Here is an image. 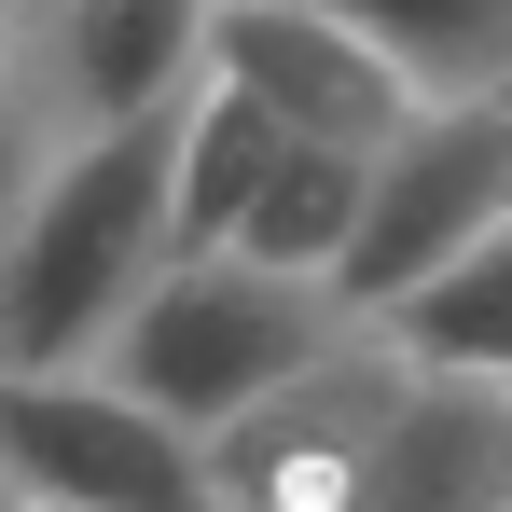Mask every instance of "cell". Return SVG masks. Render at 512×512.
I'll use <instances>...</instances> for the list:
<instances>
[{"instance_id": "obj_1", "label": "cell", "mask_w": 512, "mask_h": 512, "mask_svg": "<svg viewBox=\"0 0 512 512\" xmlns=\"http://www.w3.org/2000/svg\"><path fill=\"white\" fill-rule=\"evenodd\" d=\"M208 499L222 512H499L512 499V402L457 388L402 346L360 333L263 388L250 416L208 429Z\"/></svg>"}, {"instance_id": "obj_2", "label": "cell", "mask_w": 512, "mask_h": 512, "mask_svg": "<svg viewBox=\"0 0 512 512\" xmlns=\"http://www.w3.org/2000/svg\"><path fill=\"white\" fill-rule=\"evenodd\" d=\"M180 111L84 125L56 180L0 222V360L14 374H84L139 319V291L180 263Z\"/></svg>"}, {"instance_id": "obj_3", "label": "cell", "mask_w": 512, "mask_h": 512, "mask_svg": "<svg viewBox=\"0 0 512 512\" xmlns=\"http://www.w3.org/2000/svg\"><path fill=\"white\" fill-rule=\"evenodd\" d=\"M360 333L319 277H277V263L250 250H180L153 291H139V319L111 333V360L97 374H125L153 416H180L194 443L222 416H250L263 388H291L305 360H333V346Z\"/></svg>"}, {"instance_id": "obj_4", "label": "cell", "mask_w": 512, "mask_h": 512, "mask_svg": "<svg viewBox=\"0 0 512 512\" xmlns=\"http://www.w3.org/2000/svg\"><path fill=\"white\" fill-rule=\"evenodd\" d=\"M0 499L14 512H222L208 443L97 360L84 374H14L0 360Z\"/></svg>"}, {"instance_id": "obj_5", "label": "cell", "mask_w": 512, "mask_h": 512, "mask_svg": "<svg viewBox=\"0 0 512 512\" xmlns=\"http://www.w3.org/2000/svg\"><path fill=\"white\" fill-rule=\"evenodd\" d=\"M499 208H512V97H485V111H416V125L374 153V222H360V250L333 263V305L346 319L416 305Z\"/></svg>"}, {"instance_id": "obj_6", "label": "cell", "mask_w": 512, "mask_h": 512, "mask_svg": "<svg viewBox=\"0 0 512 512\" xmlns=\"http://www.w3.org/2000/svg\"><path fill=\"white\" fill-rule=\"evenodd\" d=\"M208 70L250 84L291 139H333V153H388V139L429 111V97L402 84L346 14H319V0H222V14H208Z\"/></svg>"}, {"instance_id": "obj_7", "label": "cell", "mask_w": 512, "mask_h": 512, "mask_svg": "<svg viewBox=\"0 0 512 512\" xmlns=\"http://www.w3.org/2000/svg\"><path fill=\"white\" fill-rule=\"evenodd\" d=\"M208 14L222 0H56L42 42H56V97L70 125H153L208 84Z\"/></svg>"}, {"instance_id": "obj_8", "label": "cell", "mask_w": 512, "mask_h": 512, "mask_svg": "<svg viewBox=\"0 0 512 512\" xmlns=\"http://www.w3.org/2000/svg\"><path fill=\"white\" fill-rule=\"evenodd\" d=\"M319 14H346L429 111H485V97H512V0H319Z\"/></svg>"}, {"instance_id": "obj_9", "label": "cell", "mask_w": 512, "mask_h": 512, "mask_svg": "<svg viewBox=\"0 0 512 512\" xmlns=\"http://www.w3.org/2000/svg\"><path fill=\"white\" fill-rule=\"evenodd\" d=\"M360 222H374V153L277 139V167H263L250 222H236V250H250V263H277V277H319V291H333V263L360 250Z\"/></svg>"}, {"instance_id": "obj_10", "label": "cell", "mask_w": 512, "mask_h": 512, "mask_svg": "<svg viewBox=\"0 0 512 512\" xmlns=\"http://www.w3.org/2000/svg\"><path fill=\"white\" fill-rule=\"evenodd\" d=\"M374 333L402 346V360H429V374H457V388H499L512 402V208L471 236V250L429 277L416 305H388Z\"/></svg>"}, {"instance_id": "obj_11", "label": "cell", "mask_w": 512, "mask_h": 512, "mask_svg": "<svg viewBox=\"0 0 512 512\" xmlns=\"http://www.w3.org/2000/svg\"><path fill=\"white\" fill-rule=\"evenodd\" d=\"M277 139H291V125H277L250 84H222V70L180 97V222H167L180 250H236V222H250V194H263V167H277Z\"/></svg>"}, {"instance_id": "obj_12", "label": "cell", "mask_w": 512, "mask_h": 512, "mask_svg": "<svg viewBox=\"0 0 512 512\" xmlns=\"http://www.w3.org/2000/svg\"><path fill=\"white\" fill-rule=\"evenodd\" d=\"M70 139H84V125H70V97H56V42H42V14L0 0V222L56 180Z\"/></svg>"}, {"instance_id": "obj_13", "label": "cell", "mask_w": 512, "mask_h": 512, "mask_svg": "<svg viewBox=\"0 0 512 512\" xmlns=\"http://www.w3.org/2000/svg\"><path fill=\"white\" fill-rule=\"evenodd\" d=\"M28 14H56V0H28Z\"/></svg>"}, {"instance_id": "obj_14", "label": "cell", "mask_w": 512, "mask_h": 512, "mask_svg": "<svg viewBox=\"0 0 512 512\" xmlns=\"http://www.w3.org/2000/svg\"><path fill=\"white\" fill-rule=\"evenodd\" d=\"M499 512H512V499H499Z\"/></svg>"}]
</instances>
